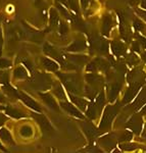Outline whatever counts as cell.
<instances>
[{
	"label": "cell",
	"mask_w": 146,
	"mask_h": 153,
	"mask_svg": "<svg viewBox=\"0 0 146 153\" xmlns=\"http://www.w3.org/2000/svg\"><path fill=\"white\" fill-rule=\"evenodd\" d=\"M4 99H3V97H2V95L0 94V102H3Z\"/></svg>",
	"instance_id": "obj_40"
},
{
	"label": "cell",
	"mask_w": 146,
	"mask_h": 153,
	"mask_svg": "<svg viewBox=\"0 0 146 153\" xmlns=\"http://www.w3.org/2000/svg\"><path fill=\"white\" fill-rule=\"evenodd\" d=\"M140 86H141V84H139V83H138V84L137 83L132 84V85H131V87H130V89H129V90L127 91V93H126L125 98H124V102L127 103L131 99H132L133 97H135V95L137 94L138 90H139Z\"/></svg>",
	"instance_id": "obj_8"
},
{
	"label": "cell",
	"mask_w": 146,
	"mask_h": 153,
	"mask_svg": "<svg viewBox=\"0 0 146 153\" xmlns=\"http://www.w3.org/2000/svg\"><path fill=\"white\" fill-rule=\"evenodd\" d=\"M60 32L61 34H66L68 32V26H66V24L63 23L60 25Z\"/></svg>",
	"instance_id": "obj_35"
},
{
	"label": "cell",
	"mask_w": 146,
	"mask_h": 153,
	"mask_svg": "<svg viewBox=\"0 0 146 153\" xmlns=\"http://www.w3.org/2000/svg\"><path fill=\"white\" fill-rule=\"evenodd\" d=\"M69 3H70L71 8H73L74 10H78V0H69Z\"/></svg>",
	"instance_id": "obj_32"
},
{
	"label": "cell",
	"mask_w": 146,
	"mask_h": 153,
	"mask_svg": "<svg viewBox=\"0 0 146 153\" xmlns=\"http://www.w3.org/2000/svg\"><path fill=\"white\" fill-rule=\"evenodd\" d=\"M71 100L83 110H85L86 107L88 106L87 101H86L85 99H83V98H81V97H76V96H74V95H71Z\"/></svg>",
	"instance_id": "obj_16"
},
{
	"label": "cell",
	"mask_w": 146,
	"mask_h": 153,
	"mask_svg": "<svg viewBox=\"0 0 146 153\" xmlns=\"http://www.w3.org/2000/svg\"><path fill=\"white\" fill-rule=\"evenodd\" d=\"M33 117H35V120H37V123H38V124L41 126V128L44 131H52V127H51L50 123H49V120L46 118L45 115L39 113V114H34Z\"/></svg>",
	"instance_id": "obj_6"
},
{
	"label": "cell",
	"mask_w": 146,
	"mask_h": 153,
	"mask_svg": "<svg viewBox=\"0 0 146 153\" xmlns=\"http://www.w3.org/2000/svg\"><path fill=\"white\" fill-rule=\"evenodd\" d=\"M0 82L2 83L7 82V75L5 73H0Z\"/></svg>",
	"instance_id": "obj_34"
},
{
	"label": "cell",
	"mask_w": 146,
	"mask_h": 153,
	"mask_svg": "<svg viewBox=\"0 0 146 153\" xmlns=\"http://www.w3.org/2000/svg\"><path fill=\"white\" fill-rule=\"evenodd\" d=\"M120 90H121V85H120V84L115 83V84H112V85L110 86V99L111 101L115 100V96L118 94Z\"/></svg>",
	"instance_id": "obj_19"
},
{
	"label": "cell",
	"mask_w": 146,
	"mask_h": 153,
	"mask_svg": "<svg viewBox=\"0 0 146 153\" xmlns=\"http://www.w3.org/2000/svg\"><path fill=\"white\" fill-rule=\"evenodd\" d=\"M145 102H146V88L141 91V93L137 97V99L133 103V107H134L135 109H137V108H139L140 106H142L144 104Z\"/></svg>",
	"instance_id": "obj_12"
},
{
	"label": "cell",
	"mask_w": 146,
	"mask_h": 153,
	"mask_svg": "<svg viewBox=\"0 0 146 153\" xmlns=\"http://www.w3.org/2000/svg\"><path fill=\"white\" fill-rule=\"evenodd\" d=\"M71 59L72 61H73L74 63H76V65H82V63L86 62L87 61V57H85V56H78V55H72L71 57H69Z\"/></svg>",
	"instance_id": "obj_22"
},
{
	"label": "cell",
	"mask_w": 146,
	"mask_h": 153,
	"mask_svg": "<svg viewBox=\"0 0 146 153\" xmlns=\"http://www.w3.org/2000/svg\"><path fill=\"white\" fill-rule=\"evenodd\" d=\"M54 94L57 96L59 99H63V100L66 99V94H64V91L60 85H57L56 88L54 89Z\"/></svg>",
	"instance_id": "obj_23"
},
{
	"label": "cell",
	"mask_w": 146,
	"mask_h": 153,
	"mask_svg": "<svg viewBox=\"0 0 146 153\" xmlns=\"http://www.w3.org/2000/svg\"><path fill=\"white\" fill-rule=\"evenodd\" d=\"M0 137H1L2 140L5 141L6 143H13V140H12V138H11L10 133H9L6 129L0 130Z\"/></svg>",
	"instance_id": "obj_21"
},
{
	"label": "cell",
	"mask_w": 146,
	"mask_h": 153,
	"mask_svg": "<svg viewBox=\"0 0 146 153\" xmlns=\"http://www.w3.org/2000/svg\"><path fill=\"white\" fill-rule=\"evenodd\" d=\"M91 2H92L91 0H81V5H82L83 8H87Z\"/></svg>",
	"instance_id": "obj_33"
},
{
	"label": "cell",
	"mask_w": 146,
	"mask_h": 153,
	"mask_svg": "<svg viewBox=\"0 0 146 153\" xmlns=\"http://www.w3.org/2000/svg\"><path fill=\"white\" fill-rule=\"evenodd\" d=\"M44 51H45V53L47 54V55L52 56L53 58H56L58 61H60L61 63L63 62V58H61V56L59 55V53L53 47H51L50 45H48V44H45V46H44Z\"/></svg>",
	"instance_id": "obj_11"
},
{
	"label": "cell",
	"mask_w": 146,
	"mask_h": 153,
	"mask_svg": "<svg viewBox=\"0 0 146 153\" xmlns=\"http://www.w3.org/2000/svg\"><path fill=\"white\" fill-rule=\"evenodd\" d=\"M60 1H61V2H64V1H66V0H60Z\"/></svg>",
	"instance_id": "obj_44"
},
{
	"label": "cell",
	"mask_w": 146,
	"mask_h": 153,
	"mask_svg": "<svg viewBox=\"0 0 146 153\" xmlns=\"http://www.w3.org/2000/svg\"><path fill=\"white\" fill-rule=\"evenodd\" d=\"M118 112V107L115 106H106V108L104 109V114L102 117V122L100 124V129H106V128L110 127L112 120L115 118V114Z\"/></svg>",
	"instance_id": "obj_2"
},
{
	"label": "cell",
	"mask_w": 146,
	"mask_h": 153,
	"mask_svg": "<svg viewBox=\"0 0 146 153\" xmlns=\"http://www.w3.org/2000/svg\"><path fill=\"white\" fill-rule=\"evenodd\" d=\"M131 139H132V134L129 132H125L122 135V137L120 138L121 141H130Z\"/></svg>",
	"instance_id": "obj_30"
},
{
	"label": "cell",
	"mask_w": 146,
	"mask_h": 153,
	"mask_svg": "<svg viewBox=\"0 0 146 153\" xmlns=\"http://www.w3.org/2000/svg\"><path fill=\"white\" fill-rule=\"evenodd\" d=\"M42 65L45 66L48 71H57V68H58L57 63L54 62L53 60H51V59H49V58H42Z\"/></svg>",
	"instance_id": "obj_14"
},
{
	"label": "cell",
	"mask_w": 146,
	"mask_h": 153,
	"mask_svg": "<svg viewBox=\"0 0 146 153\" xmlns=\"http://www.w3.org/2000/svg\"><path fill=\"white\" fill-rule=\"evenodd\" d=\"M104 105V94L102 92L100 93L98 97H96V106L98 107V109H101Z\"/></svg>",
	"instance_id": "obj_27"
},
{
	"label": "cell",
	"mask_w": 146,
	"mask_h": 153,
	"mask_svg": "<svg viewBox=\"0 0 146 153\" xmlns=\"http://www.w3.org/2000/svg\"><path fill=\"white\" fill-rule=\"evenodd\" d=\"M86 47V43L83 40H76L73 44L68 48L69 51H80L84 50Z\"/></svg>",
	"instance_id": "obj_15"
},
{
	"label": "cell",
	"mask_w": 146,
	"mask_h": 153,
	"mask_svg": "<svg viewBox=\"0 0 146 153\" xmlns=\"http://www.w3.org/2000/svg\"><path fill=\"white\" fill-rule=\"evenodd\" d=\"M112 27V19L110 16H106L103 19V34L107 36L110 34V31Z\"/></svg>",
	"instance_id": "obj_18"
},
{
	"label": "cell",
	"mask_w": 146,
	"mask_h": 153,
	"mask_svg": "<svg viewBox=\"0 0 146 153\" xmlns=\"http://www.w3.org/2000/svg\"><path fill=\"white\" fill-rule=\"evenodd\" d=\"M10 63H11L10 61L6 60L4 58L0 59V68H8V66H10Z\"/></svg>",
	"instance_id": "obj_31"
},
{
	"label": "cell",
	"mask_w": 146,
	"mask_h": 153,
	"mask_svg": "<svg viewBox=\"0 0 146 153\" xmlns=\"http://www.w3.org/2000/svg\"><path fill=\"white\" fill-rule=\"evenodd\" d=\"M6 114L10 115L12 117H16V118H21V117H24L25 114L23 112H21L18 109H13L12 107L10 106H8V107H6Z\"/></svg>",
	"instance_id": "obj_20"
},
{
	"label": "cell",
	"mask_w": 146,
	"mask_h": 153,
	"mask_svg": "<svg viewBox=\"0 0 146 153\" xmlns=\"http://www.w3.org/2000/svg\"><path fill=\"white\" fill-rule=\"evenodd\" d=\"M58 76L61 79V82L64 84L70 92L79 94L81 92V83L79 76L77 75H66V74H58Z\"/></svg>",
	"instance_id": "obj_1"
},
{
	"label": "cell",
	"mask_w": 146,
	"mask_h": 153,
	"mask_svg": "<svg viewBox=\"0 0 146 153\" xmlns=\"http://www.w3.org/2000/svg\"><path fill=\"white\" fill-rule=\"evenodd\" d=\"M0 148H1V149H3V147H2V145L0 144Z\"/></svg>",
	"instance_id": "obj_42"
},
{
	"label": "cell",
	"mask_w": 146,
	"mask_h": 153,
	"mask_svg": "<svg viewBox=\"0 0 146 153\" xmlns=\"http://www.w3.org/2000/svg\"><path fill=\"white\" fill-rule=\"evenodd\" d=\"M138 12L141 14V16H142L143 19H145L146 21V11H142V10H138Z\"/></svg>",
	"instance_id": "obj_37"
},
{
	"label": "cell",
	"mask_w": 146,
	"mask_h": 153,
	"mask_svg": "<svg viewBox=\"0 0 146 153\" xmlns=\"http://www.w3.org/2000/svg\"><path fill=\"white\" fill-rule=\"evenodd\" d=\"M14 76L18 79H25L27 76L26 70L23 68H18L16 71H14Z\"/></svg>",
	"instance_id": "obj_25"
},
{
	"label": "cell",
	"mask_w": 146,
	"mask_h": 153,
	"mask_svg": "<svg viewBox=\"0 0 146 153\" xmlns=\"http://www.w3.org/2000/svg\"><path fill=\"white\" fill-rule=\"evenodd\" d=\"M60 105H61V107L63 108L64 110H66L70 114L72 115H75V117H80V118H83V115H82V113H81L80 111H79L78 109L75 107L74 105H72L71 103H69V102H61L60 103Z\"/></svg>",
	"instance_id": "obj_9"
},
{
	"label": "cell",
	"mask_w": 146,
	"mask_h": 153,
	"mask_svg": "<svg viewBox=\"0 0 146 153\" xmlns=\"http://www.w3.org/2000/svg\"><path fill=\"white\" fill-rule=\"evenodd\" d=\"M33 84L36 88L40 89V90H46L47 88L50 87L51 80L47 75H43V74H39L33 79Z\"/></svg>",
	"instance_id": "obj_3"
},
{
	"label": "cell",
	"mask_w": 146,
	"mask_h": 153,
	"mask_svg": "<svg viewBox=\"0 0 146 153\" xmlns=\"http://www.w3.org/2000/svg\"><path fill=\"white\" fill-rule=\"evenodd\" d=\"M32 133H33L32 128H30L29 126H25V127L22 128V130H21V135L24 136V137H26V138L30 137V136L32 135Z\"/></svg>",
	"instance_id": "obj_28"
},
{
	"label": "cell",
	"mask_w": 146,
	"mask_h": 153,
	"mask_svg": "<svg viewBox=\"0 0 146 153\" xmlns=\"http://www.w3.org/2000/svg\"><path fill=\"white\" fill-rule=\"evenodd\" d=\"M138 1H139V0H130V3L132 4V5H136V4L138 3Z\"/></svg>",
	"instance_id": "obj_38"
},
{
	"label": "cell",
	"mask_w": 146,
	"mask_h": 153,
	"mask_svg": "<svg viewBox=\"0 0 146 153\" xmlns=\"http://www.w3.org/2000/svg\"><path fill=\"white\" fill-rule=\"evenodd\" d=\"M99 142L105 147H113L115 145V139L113 135H107L99 140Z\"/></svg>",
	"instance_id": "obj_13"
},
{
	"label": "cell",
	"mask_w": 146,
	"mask_h": 153,
	"mask_svg": "<svg viewBox=\"0 0 146 153\" xmlns=\"http://www.w3.org/2000/svg\"><path fill=\"white\" fill-rule=\"evenodd\" d=\"M82 128L90 140L94 139L96 136H98V134H99L97 129L92 124H90V123H84V124H82Z\"/></svg>",
	"instance_id": "obj_7"
},
{
	"label": "cell",
	"mask_w": 146,
	"mask_h": 153,
	"mask_svg": "<svg viewBox=\"0 0 146 153\" xmlns=\"http://www.w3.org/2000/svg\"><path fill=\"white\" fill-rule=\"evenodd\" d=\"M40 96H41L42 99L44 100V102H45L49 107H51L52 109L58 110V105L56 104V102L53 97H51L49 94H44V93H40Z\"/></svg>",
	"instance_id": "obj_10"
},
{
	"label": "cell",
	"mask_w": 146,
	"mask_h": 153,
	"mask_svg": "<svg viewBox=\"0 0 146 153\" xmlns=\"http://www.w3.org/2000/svg\"><path fill=\"white\" fill-rule=\"evenodd\" d=\"M134 26L137 31H144L146 30V27L145 25L142 23V22H140L139 19H135L134 21Z\"/></svg>",
	"instance_id": "obj_29"
},
{
	"label": "cell",
	"mask_w": 146,
	"mask_h": 153,
	"mask_svg": "<svg viewBox=\"0 0 146 153\" xmlns=\"http://www.w3.org/2000/svg\"><path fill=\"white\" fill-rule=\"evenodd\" d=\"M5 122V117L3 114H0V126H2Z\"/></svg>",
	"instance_id": "obj_36"
},
{
	"label": "cell",
	"mask_w": 146,
	"mask_h": 153,
	"mask_svg": "<svg viewBox=\"0 0 146 153\" xmlns=\"http://www.w3.org/2000/svg\"><path fill=\"white\" fill-rule=\"evenodd\" d=\"M19 98H21V99L29 106V107L33 108V109L36 110V111H41V108H40V106L38 105V103H37L35 100L32 99L30 96L25 94L23 92H19Z\"/></svg>",
	"instance_id": "obj_5"
},
{
	"label": "cell",
	"mask_w": 146,
	"mask_h": 153,
	"mask_svg": "<svg viewBox=\"0 0 146 153\" xmlns=\"http://www.w3.org/2000/svg\"><path fill=\"white\" fill-rule=\"evenodd\" d=\"M57 22H58V14H57V12H56L55 9L52 8L50 10V24H51V26L56 25Z\"/></svg>",
	"instance_id": "obj_26"
},
{
	"label": "cell",
	"mask_w": 146,
	"mask_h": 153,
	"mask_svg": "<svg viewBox=\"0 0 146 153\" xmlns=\"http://www.w3.org/2000/svg\"><path fill=\"white\" fill-rule=\"evenodd\" d=\"M87 115L91 118V120H94V118L96 117V105H94V104L88 105Z\"/></svg>",
	"instance_id": "obj_24"
},
{
	"label": "cell",
	"mask_w": 146,
	"mask_h": 153,
	"mask_svg": "<svg viewBox=\"0 0 146 153\" xmlns=\"http://www.w3.org/2000/svg\"><path fill=\"white\" fill-rule=\"evenodd\" d=\"M142 112H143V113H146V106H145V107L142 109Z\"/></svg>",
	"instance_id": "obj_41"
},
{
	"label": "cell",
	"mask_w": 146,
	"mask_h": 153,
	"mask_svg": "<svg viewBox=\"0 0 146 153\" xmlns=\"http://www.w3.org/2000/svg\"><path fill=\"white\" fill-rule=\"evenodd\" d=\"M111 47H112V51L115 55H121V54H123L125 52V46H124L123 43H121V42H118V41L112 42Z\"/></svg>",
	"instance_id": "obj_17"
},
{
	"label": "cell",
	"mask_w": 146,
	"mask_h": 153,
	"mask_svg": "<svg viewBox=\"0 0 146 153\" xmlns=\"http://www.w3.org/2000/svg\"><path fill=\"white\" fill-rule=\"evenodd\" d=\"M141 6H142L144 9H146V0H142V2H141Z\"/></svg>",
	"instance_id": "obj_39"
},
{
	"label": "cell",
	"mask_w": 146,
	"mask_h": 153,
	"mask_svg": "<svg viewBox=\"0 0 146 153\" xmlns=\"http://www.w3.org/2000/svg\"><path fill=\"white\" fill-rule=\"evenodd\" d=\"M127 127L130 128L131 130H133L135 133L139 134L141 129H142V118L139 115H134V117H132V118L129 120Z\"/></svg>",
	"instance_id": "obj_4"
},
{
	"label": "cell",
	"mask_w": 146,
	"mask_h": 153,
	"mask_svg": "<svg viewBox=\"0 0 146 153\" xmlns=\"http://www.w3.org/2000/svg\"><path fill=\"white\" fill-rule=\"evenodd\" d=\"M1 109H3V107H2V106H0V110H1Z\"/></svg>",
	"instance_id": "obj_43"
}]
</instances>
